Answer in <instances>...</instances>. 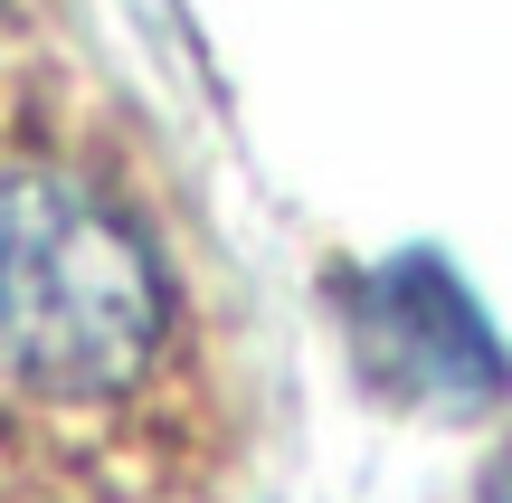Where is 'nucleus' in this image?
Returning a JSON list of instances; mask_svg holds the SVG:
<instances>
[{
	"label": "nucleus",
	"instance_id": "nucleus-1",
	"mask_svg": "<svg viewBox=\"0 0 512 503\" xmlns=\"http://www.w3.org/2000/svg\"><path fill=\"white\" fill-rule=\"evenodd\" d=\"M171 266L76 171H0V390L105 409L171 352Z\"/></svg>",
	"mask_w": 512,
	"mask_h": 503
},
{
	"label": "nucleus",
	"instance_id": "nucleus-3",
	"mask_svg": "<svg viewBox=\"0 0 512 503\" xmlns=\"http://www.w3.org/2000/svg\"><path fill=\"white\" fill-rule=\"evenodd\" d=\"M484 503H512V447L494 456V475H484Z\"/></svg>",
	"mask_w": 512,
	"mask_h": 503
},
{
	"label": "nucleus",
	"instance_id": "nucleus-2",
	"mask_svg": "<svg viewBox=\"0 0 512 503\" xmlns=\"http://www.w3.org/2000/svg\"><path fill=\"white\" fill-rule=\"evenodd\" d=\"M351 314H361L370 361H380L399 390L437 399V409H475V399L503 390L494 333H484L475 295H465L437 257H389V266H370L361 295H351Z\"/></svg>",
	"mask_w": 512,
	"mask_h": 503
}]
</instances>
